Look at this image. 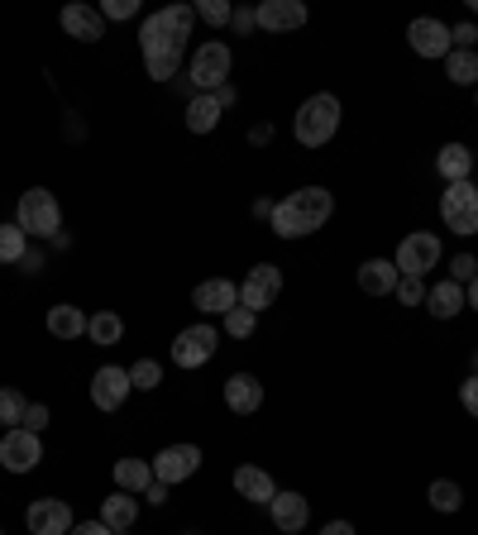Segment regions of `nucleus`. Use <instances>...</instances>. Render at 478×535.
I'll use <instances>...</instances> for the list:
<instances>
[{
  "label": "nucleus",
  "mask_w": 478,
  "mask_h": 535,
  "mask_svg": "<svg viewBox=\"0 0 478 535\" xmlns=\"http://www.w3.org/2000/svg\"><path fill=\"white\" fill-rule=\"evenodd\" d=\"M48 335H58V340H82L87 335V316H82V306H48Z\"/></svg>",
  "instance_id": "a878e982"
},
{
  "label": "nucleus",
  "mask_w": 478,
  "mask_h": 535,
  "mask_svg": "<svg viewBox=\"0 0 478 535\" xmlns=\"http://www.w3.org/2000/svg\"><path fill=\"white\" fill-rule=\"evenodd\" d=\"M440 220L450 235H474L478 230V187L474 182H450L440 192Z\"/></svg>",
  "instance_id": "39448f33"
},
{
  "label": "nucleus",
  "mask_w": 478,
  "mask_h": 535,
  "mask_svg": "<svg viewBox=\"0 0 478 535\" xmlns=\"http://www.w3.org/2000/svg\"><path fill=\"white\" fill-rule=\"evenodd\" d=\"M101 521H106L110 531L115 535H125L134 526V521H139V497L134 493H115V497H106V502H101Z\"/></svg>",
  "instance_id": "5701e85b"
},
{
  "label": "nucleus",
  "mask_w": 478,
  "mask_h": 535,
  "mask_svg": "<svg viewBox=\"0 0 478 535\" xmlns=\"http://www.w3.org/2000/svg\"><path fill=\"white\" fill-rule=\"evenodd\" d=\"M67 535H115V531H110L106 521H77V526H72Z\"/></svg>",
  "instance_id": "c03bdc74"
},
{
  "label": "nucleus",
  "mask_w": 478,
  "mask_h": 535,
  "mask_svg": "<svg viewBox=\"0 0 478 535\" xmlns=\"http://www.w3.org/2000/svg\"><path fill=\"white\" fill-rule=\"evenodd\" d=\"M48 421H53V416H48V407H34V402H29V411H24V430H34V435H44V430H48Z\"/></svg>",
  "instance_id": "ea45409f"
},
{
  "label": "nucleus",
  "mask_w": 478,
  "mask_h": 535,
  "mask_svg": "<svg viewBox=\"0 0 478 535\" xmlns=\"http://www.w3.org/2000/svg\"><path fill=\"white\" fill-rule=\"evenodd\" d=\"M134 10H139V0H106V5H101V20H130Z\"/></svg>",
  "instance_id": "58836bf2"
},
{
  "label": "nucleus",
  "mask_w": 478,
  "mask_h": 535,
  "mask_svg": "<svg viewBox=\"0 0 478 535\" xmlns=\"http://www.w3.org/2000/svg\"><path fill=\"white\" fill-rule=\"evenodd\" d=\"M20 230L24 235H39V239H53L63 230V211H58V196L48 187H29L20 196Z\"/></svg>",
  "instance_id": "20e7f679"
},
{
  "label": "nucleus",
  "mask_w": 478,
  "mask_h": 535,
  "mask_svg": "<svg viewBox=\"0 0 478 535\" xmlns=\"http://www.w3.org/2000/svg\"><path fill=\"white\" fill-rule=\"evenodd\" d=\"M321 535H354V526H349V521H330Z\"/></svg>",
  "instance_id": "09e8293b"
},
{
  "label": "nucleus",
  "mask_w": 478,
  "mask_h": 535,
  "mask_svg": "<svg viewBox=\"0 0 478 535\" xmlns=\"http://www.w3.org/2000/svg\"><path fill=\"white\" fill-rule=\"evenodd\" d=\"M478 278V258L474 254H459V258H450V282H474Z\"/></svg>",
  "instance_id": "e433bc0d"
},
{
  "label": "nucleus",
  "mask_w": 478,
  "mask_h": 535,
  "mask_svg": "<svg viewBox=\"0 0 478 535\" xmlns=\"http://www.w3.org/2000/svg\"><path fill=\"white\" fill-rule=\"evenodd\" d=\"M24 411H29L24 392H15V387H0V426H5V430L24 426Z\"/></svg>",
  "instance_id": "2f4dec72"
},
{
  "label": "nucleus",
  "mask_w": 478,
  "mask_h": 535,
  "mask_svg": "<svg viewBox=\"0 0 478 535\" xmlns=\"http://www.w3.org/2000/svg\"><path fill=\"white\" fill-rule=\"evenodd\" d=\"M435 263H440V239L435 235H407L402 244H397V273L402 278H426Z\"/></svg>",
  "instance_id": "6e6552de"
},
{
  "label": "nucleus",
  "mask_w": 478,
  "mask_h": 535,
  "mask_svg": "<svg viewBox=\"0 0 478 535\" xmlns=\"http://www.w3.org/2000/svg\"><path fill=\"white\" fill-rule=\"evenodd\" d=\"M278 292H283V273L273 263H259V268H249V278L239 287V306H249L259 316V311H268L278 301Z\"/></svg>",
  "instance_id": "1a4fd4ad"
},
{
  "label": "nucleus",
  "mask_w": 478,
  "mask_h": 535,
  "mask_svg": "<svg viewBox=\"0 0 478 535\" xmlns=\"http://www.w3.org/2000/svg\"><path fill=\"white\" fill-rule=\"evenodd\" d=\"M87 340L91 344H120L125 340V321H120L115 311H96V316H87Z\"/></svg>",
  "instance_id": "c85d7f7f"
},
{
  "label": "nucleus",
  "mask_w": 478,
  "mask_h": 535,
  "mask_svg": "<svg viewBox=\"0 0 478 535\" xmlns=\"http://www.w3.org/2000/svg\"><path fill=\"white\" fill-rule=\"evenodd\" d=\"M306 24V5L302 0H263L259 5V29L283 34V29H302Z\"/></svg>",
  "instance_id": "a211bd4d"
},
{
  "label": "nucleus",
  "mask_w": 478,
  "mask_h": 535,
  "mask_svg": "<svg viewBox=\"0 0 478 535\" xmlns=\"http://www.w3.org/2000/svg\"><path fill=\"white\" fill-rule=\"evenodd\" d=\"M192 306L201 311V316H225L230 306H239V287H235V282H225V278H206V282H196Z\"/></svg>",
  "instance_id": "2eb2a0df"
},
{
  "label": "nucleus",
  "mask_w": 478,
  "mask_h": 535,
  "mask_svg": "<svg viewBox=\"0 0 478 535\" xmlns=\"http://www.w3.org/2000/svg\"><path fill=\"white\" fill-rule=\"evenodd\" d=\"M225 77H230V43H220V39L201 43L192 53V77H187L192 91H220Z\"/></svg>",
  "instance_id": "423d86ee"
},
{
  "label": "nucleus",
  "mask_w": 478,
  "mask_h": 535,
  "mask_svg": "<svg viewBox=\"0 0 478 535\" xmlns=\"http://www.w3.org/2000/svg\"><path fill=\"white\" fill-rule=\"evenodd\" d=\"M330 211H335V196H330L326 187H302V192H292L287 201L273 206V220H268V225H273L278 239H302V235H316L330 220Z\"/></svg>",
  "instance_id": "f03ea898"
},
{
  "label": "nucleus",
  "mask_w": 478,
  "mask_h": 535,
  "mask_svg": "<svg viewBox=\"0 0 478 535\" xmlns=\"http://www.w3.org/2000/svg\"><path fill=\"white\" fill-rule=\"evenodd\" d=\"M24 254H29V235L20 230V220H15V225H0V268L20 263Z\"/></svg>",
  "instance_id": "c756f323"
},
{
  "label": "nucleus",
  "mask_w": 478,
  "mask_h": 535,
  "mask_svg": "<svg viewBox=\"0 0 478 535\" xmlns=\"http://www.w3.org/2000/svg\"><path fill=\"white\" fill-rule=\"evenodd\" d=\"M283 535H287V531H283Z\"/></svg>",
  "instance_id": "13d9d810"
},
{
  "label": "nucleus",
  "mask_w": 478,
  "mask_h": 535,
  "mask_svg": "<svg viewBox=\"0 0 478 535\" xmlns=\"http://www.w3.org/2000/svg\"><path fill=\"white\" fill-rule=\"evenodd\" d=\"M426 497H431L435 512H459V507H464V493H459V483H450V478H435L431 488H426Z\"/></svg>",
  "instance_id": "7c9ffc66"
},
{
  "label": "nucleus",
  "mask_w": 478,
  "mask_h": 535,
  "mask_svg": "<svg viewBox=\"0 0 478 535\" xmlns=\"http://www.w3.org/2000/svg\"><path fill=\"white\" fill-rule=\"evenodd\" d=\"M216 325H187L182 335L173 340V364L177 368H201V364H211L216 359Z\"/></svg>",
  "instance_id": "0eeeda50"
},
{
  "label": "nucleus",
  "mask_w": 478,
  "mask_h": 535,
  "mask_svg": "<svg viewBox=\"0 0 478 535\" xmlns=\"http://www.w3.org/2000/svg\"><path fill=\"white\" fill-rule=\"evenodd\" d=\"M153 483V464H144V459H115V488L120 493H144Z\"/></svg>",
  "instance_id": "bb28decb"
},
{
  "label": "nucleus",
  "mask_w": 478,
  "mask_h": 535,
  "mask_svg": "<svg viewBox=\"0 0 478 535\" xmlns=\"http://www.w3.org/2000/svg\"><path fill=\"white\" fill-rule=\"evenodd\" d=\"M196 469H201V450H196V445H168V450L153 459V478H163L168 488L182 483V478H192Z\"/></svg>",
  "instance_id": "4468645a"
},
{
  "label": "nucleus",
  "mask_w": 478,
  "mask_h": 535,
  "mask_svg": "<svg viewBox=\"0 0 478 535\" xmlns=\"http://www.w3.org/2000/svg\"><path fill=\"white\" fill-rule=\"evenodd\" d=\"M130 383L139 387V392H153V387L163 383V368L153 364V359H139V364L130 368Z\"/></svg>",
  "instance_id": "72a5a7b5"
},
{
  "label": "nucleus",
  "mask_w": 478,
  "mask_h": 535,
  "mask_svg": "<svg viewBox=\"0 0 478 535\" xmlns=\"http://www.w3.org/2000/svg\"><path fill=\"white\" fill-rule=\"evenodd\" d=\"M29 535H67L77 521H72V507H67L63 497H39V502H29Z\"/></svg>",
  "instance_id": "9b49d317"
},
{
  "label": "nucleus",
  "mask_w": 478,
  "mask_h": 535,
  "mask_svg": "<svg viewBox=\"0 0 478 535\" xmlns=\"http://www.w3.org/2000/svg\"><path fill=\"white\" fill-rule=\"evenodd\" d=\"M139 497H144V502H153V507H163V502H168V483H163V478H153Z\"/></svg>",
  "instance_id": "79ce46f5"
},
{
  "label": "nucleus",
  "mask_w": 478,
  "mask_h": 535,
  "mask_svg": "<svg viewBox=\"0 0 478 535\" xmlns=\"http://www.w3.org/2000/svg\"><path fill=\"white\" fill-rule=\"evenodd\" d=\"M464 301H469V306H474V311H478V278L469 282V292H464Z\"/></svg>",
  "instance_id": "3c124183"
},
{
  "label": "nucleus",
  "mask_w": 478,
  "mask_h": 535,
  "mask_svg": "<svg viewBox=\"0 0 478 535\" xmlns=\"http://www.w3.org/2000/svg\"><path fill=\"white\" fill-rule=\"evenodd\" d=\"M407 43H412V53H421V58H450V48H455V39H450V24L431 20V15H421V20H412V29H407Z\"/></svg>",
  "instance_id": "f8f14e48"
},
{
  "label": "nucleus",
  "mask_w": 478,
  "mask_h": 535,
  "mask_svg": "<svg viewBox=\"0 0 478 535\" xmlns=\"http://www.w3.org/2000/svg\"><path fill=\"white\" fill-rule=\"evenodd\" d=\"M392 297L402 301V306H426V278H402Z\"/></svg>",
  "instance_id": "f704fd0d"
},
{
  "label": "nucleus",
  "mask_w": 478,
  "mask_h": 535,
  "mask_svg": "<svg viewBox=\"0 0 478 535\" xmlns=\"http://www.w3.org/2000/svg\"><path fill=\"white\" fill-rule=\"evenodd\" d=\"M450 39H455V48H474L478 29H474V24H455V29H450Z\"/></svg>",
  "instance_id": "37998d69"
},
{
  "label": "nucleus",
  "mask_w": 478,
  "mask_h": 535,
  "mask_svg": "<svg viewBox=\"0 0 478 535\" xmlns=\"http://www.w3.org/2000/svg\"><path fill=\"white\" fill-rule=\"evenodd\" d=\"M196 15H201L206 24H230L235 5H225V0H196Z\"/></svg>",
  "instance_id": "c9c22d12"
},
{
  "label": "nucleus",
  "mask_w": 478,
  "mask_h": 535,
  "mask_svg": "<svg viewBox=\"0 0 478 535\" xmlns=\"http://www.w3.org/2000/svg\"><path fill=\"white\" fill-rule=\"evenodd\" d=\"M254 325H259V316H254L249 306H230V311H225V330H230L235 340H249V335H254Z\"/></svg>",
  "instance_id": "473e14b6"
},
{
  "label": "nucleus",
  "mask_w": 478,
  "mask_h": 535,
  "mask_svg": "<svg viewBox=\"0 0 478 535\" xmlns=\"http://www.w3.org/2000/svg\"><path fill=\"white\" fill-rule=\"evenodd\" d=\"M397 282H402V273H397L392 258H369V263L359 268V292H369V297H392Z\"/></svg>",
  "instance_id": "6ab92c4d"
},
{
  "label": "nucleus",
  "mask_w": 478,
  "mask_h": 535,
  "mask_svg": "<svg viewBox=\"0 0 478 535\" xmlns=\"http://www.w3.org/2000/svg\"><path fill=\"white\" fill-rule=\"evenodd\" d=\"M459 402H464V411L478 421V373H469V378L459 383Z\"/></svg>",
  "instance_id": "4c0bfd02"
},
{
  "label": "nucleus",
  "mask_w": 478,
  "mask_h": 535,
  "mask_svg": "<svg viewBox=\"0 0 478 535\" xmlns=\"http://www.w3.org/2000/svg\"><path fill=\"white\" fill-rule=\"evenodd\" d=\"M39 459H44V445H39V435H34V430H24V426L5 430V440H0V464H5V469L29 473Z\"/></svg>",
  "instance_id": "9d476101"
},
{
  "label": "nucleus",
  "mask_w": 478,
  "mask_h": 535,
  "mask_svg": "<svg viewBox=\"0 0 478 535\" xmlns=\"http://www.w3.org/2000/svg\"><path fill=\"white\" fill-rule=\"evenodd\" d=\"M474 187H478V182H474Z\"/></svg>",
  "instance_id": "4d7b16f0"
},
{
  "label": "nucleus",
  "mask_w": 478,
  "mask_h": 535,
  "mask_svg": "<svg viewBox=\"0 0 478 535\" xmlns=\"http://www.w3.org/2000/svg\"><path fill=\"white\" fill-rule=\"evenodd\" d=\"M211 96L220 101V110H230V106H235V86H220V91H211Z\"/></svg>",
  "instance_id": "de8ad7c7"
},
{
  "label": "nucleus",
  "mask_w": 478,
  "mask_h": 535,
  "mask_svg": "<svg viewBox=\"0 0 478 535\" xmlns=\"http://www.w3.org/2000/svg\"><path fill=\"white\" fill-rule=\"evenodd\" d=\"M335 129H340V101H335L330 91L306 96L302 106H297V115H292V134H297L302 149H321V144H330Z\"/></svg>",
  "instance_id": "7ed1b4c3"
},
{
  "label": "nucleus",
  "mask_w": 478,
  "mask_h": 535,
  "mask_svg": "<svg viewBox=\"0 0 478 535\" xmlns=\"http://www.w3.org/2000/svg\"><path fill=\"white\" fill-rule=\"evenodd\" d=\"M182 535H201V531H182Z\"/></svg>",
  "instance_id": "864d4df0"
},
{
  "label": "nucleus",
  "mask_w": 478,
  "mask_h": 535,
  "mask_svg": "<svg viewBox=\"0 0 478 535\" xmlns=\"http://www.w3.org/2000/svg\"><path fill=\"white\" fill-rule=\"evenodd\" d=\"M235 493L244 497V502H259V507H268L273 497H278V488H273V478L263 469H254V464H239L235 469Z\"/></svg>",
  "instance_id": "412c9836"
},
{
  "label": "nucleus",
  "mask_w": 478,
  "mask_h": 535,
  "mask_svg": "<svg viewBox=\"0 0 478 535\" xmlns=\"http://www.w3.org/2000/svg\"><path fill=\"white\" fill-rule=\"evenodd\" d=\"M225 407L235 411V416H249V411L263 407V383L254 373H230L225 378Z\"/></svg>",
  "instance_id": "f3484780"
},
{
  "label": "nucleus",
  "mask_w": 478,
  "mask_h": 535,
  "mask_svg": "<svg viewBox=\"0 0 478 535\" xmlns=\"http://www.w3.org/2000/svg\"><path fill=\"white\" fill-rule=\"evenodd\" d=\"M474 364H478V359H474Z\"/></svg>",
  "instance_id": "5fc2aeb1"
},
{
  "label": "nucleus",
  "mask_w": 478,
  "mask_h": 535,
  "mask_svg": "<svg viewBox=\"0 0 478 535\" xmlns=\"http://www.w3.org/2000/svg\"><path fill=\"white\" fill-rule=\"evenodd\" d=\"M445 77L455 86H474L478 82V53L474 48H450V58H445Z\"/></svg>",
  "instance_id": "cd10ccee"
},
{
  "label": "nucleus",
  "mask_w": 478,
  "mask_h": 535,
  "mask_svg": "<svg viewBox=\"0 0 478 535\" xmlns=\"http://www.w3.org/2000/svg\"><path fill=\"white\" fill-rule=\"evenodd\" d=\"M0 535H5V531H0Z\"/></svg>",
  "instance_id": "6e6d98bb"
},
{
  "label": "nucleus",
  "mask_w": 478,
  "mask_h": 535,
  "mask_svg": "<svg viewBox=\"0 0 478 535\" xmlns=\"http://www.w3.org/2000/svg\"><path fill=\"white\" fill-rule=\"evenodd\" d=\"M192 20H196V5H168L144 20L139 29V48H144V67H149L153 82H173L177 63L187 53V39H192Z\"/></svg>",
  "instance_id": "f257e3e1"
},
{
  "label": "nucleus",
  "mask_w": 478,
  "mask_h": 535,
  "mask_svg": "<svg viewBox=\"0 0 478 535\" xmlns=\"http://www.w3.org/2000/svg\"><path fill=\"white\" fill-rule=\"evenodd\" d=\"M268 512H273V526L287 535H302L306 516H311V507H306L302 493H278L273 502H268Z\"/></svg>",
  "instance_id": "aec40b11"
},
{
  "label": "nucleus",
  "mask_w": 478,
  "mask_h": 535,
  "mask_svg": "<svg viewBox=\"0 0 478 535\" xmlns=\"http://www.w3.org/2000/svg\"><path fill=\"white\" fill-rule=\"evenodd\" d=\"M220 115H225V110H220V101L211 91H196L192 101H187V129H192V134H211V129L220 125Z\"/></svg>",
  "instance_id": "393cba45"
},
{
  "label": "nucleus",
  "mask_w": 478,
  "mask_h": 535,
  "mask_svg": "<svg viewBox=\"0 0 478 535\" xmlns=\"http://www.w3.org/2000/svg\"><path fill=\"white\" fill-rule=\"evenodd\" d=\"M273 139V125H254L249 129V144H268Z\"/></svg>",
  "instance_id": "49530a36"
},
{
  "label": "nucleus",
  "mask_w": 478,
  "mask_h": 535,
  "mask_svg": "<svg viewBox=\"0 0 478 535\" xmlns=\"http://www.w3.org/2000/svg\"><path fill=\"white\" fill-rule=\"evenodd\" d=\"M130 392H134V383L125 368H115V364L96 368V378H91V402H96V411H120Z\"/></svg>",
  "instance_id": "ddd939ff"
},
{
  "label": "nucleus",
  "mask_w": 478,
  "mask_h": 535,
  "mask_svg": "<svg viewBox=\"0 0 478 535\" xmlns=\"http://www.w3.org/2000/svg\"><path fill=\"white\" fill-rule=\"evenodd\" d=\"M435 172H440L445 182H469V172H474L469 144H445V149L435 153Z\"/></svg>",
  "instance_id": "b1692460"
},
{
  "label": "nucleus",
  "mask_w": 478,
  "mask_h": 535,
  "mask_svg": "<svg viewBox=\"0 0 478 535\" xmlns=\"http://www.w3.org/2000/svg\"><path fill=\"white\" fill-rule=\"evenodd\" d=\"M469 10H474V15H478V0H469Z\"/></svg>",
  "instance_id": "603ef678"
},
{
  "label": "nucleus",
  "mask_w": 478,
  "mask_h": 535,
  "mask_svg": "<svg viewBox=\"0 0 478 535\" xmlns=\"http://www.w3.org/2000/svg\"><path fill=\"white\" fill-rule=\"evenodd\" d=\"M230 24H235L239 34H249V29H259V10H249V5H239L235 15H230Z\"/></svg>",
  "instance_id": "a19ab883"
},
{
  "label": "nucleus",
  "mask_w": 478,
  "mask_h": 535,
  "mask_svg": "<svg viewBox=\"0 0 478 535\" xmlns=\"http://www.w3.org/2000/svg\"><path fill=\"white\" fill-rule=\"evenodd\" d=\"M63 29L72 34V39H82V43L106 39V20H101V10H91V5H82V0L63 5Z\"/></svg>",
  "instance_id": "dca6fc26"
},
{
  "label": "nucleus",
  "mask_w": 478,
  "mask_h": 535,
  "mask_svg": "<svg viewBox=\"0 0 478 535\" xmlns=\"http://www.w3.org/2000/svg\"><path fill=\"white\" fill-rule=\"evenodd\" d=\"M426 306H431V316L435 321H455L459 311H464V306H469V301H464V287H459V282H435L431 292H426Z\"/></svg>",
  "instance_id": "4be33fe9"
},
{
  "label": "nucleus",
  "mask_w": 478,
  "mask_h": 535,
  "mask_svg": "<svg viewBox=\"0 0 478 535\" xmlns=\"http://www.w3.org/2000/svg\"><path fill=\"white\" fill-rule=\"evenodd\" d=\"M254 215H259V220H273V201H268V196H263V201H254Z\"/></svg>",
  "instance_id": "8fccbe9b"
},
{
  "label": "nucleus",
  "mask_w": 478,
  "mask_h": 535,
  "mask_svg": "<svg viewBox=\"0 0 478 535\" xmlns=\"http://www.w3.org/2000/svg\"><path fill=\"white\" fill-rule=\"evenodd\" d=\"M20 263H24V273H39V268H44V254H39V249H29Z\"/></svg>",
  "instance_id": "a18cd8bd"
}]
</instances>
